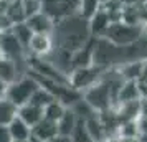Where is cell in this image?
<instances>
[{"label":"cell","mask_w":147,"mask_h":142,"mask_svg":"<svg viewBox=\"0 0 147 142\" xmlns=\"http://www.w3.org/2000/svg\"><path fill=\"white\" fill-rule=\"evenodd\" d=\"M146 33L147 30L144 25H136V23H129L124 20H114L106 28V32L101 38H106L114 45L126 46V45H132L137 40H140Z\"/></svg>","instance_id":"1"},{"label":"cell","mask_w":147,"mask_h":142,"mask_svg":"<svg viewBox=\"0 0 147 142\" xmlns=\"http://www.w3.org/2000/svg\"><path fill=\"white\" fill-rule=\"evenodd\" d=\"M38 88H40L38 81L30 73H27V75L18 76L13 81L8 83L7 89H5V98H8L15 106L20 108L32 99V96L35 94V91Z\"/></svg>","instance_id":"2"},{"label":"cell","mask_w":147,"mask_h":142,"mask_svg":"<svg viewBox=\"0 0 147 142\" xmlns=\"http://www.w3.org/2000/svg\"><path fill=\"white\" fill-rule=\"evenodd\" d=\"M104 71H106L104 68L96 66V65H89V66L73 69V71L68 75V79H69V84H71L74 89H78L80 93H83V91H86L88 88H91L94 83L99 81Z\"/></svg>","instance_id":"3"},{"label":"cell","mask_w":147,"mask_h":142,"mask_svg":"<svg viewBox=\"0 0 147 142\" xmlns=\"http://www.w3.org/2000/svg\"><path fill=\"white\" fill-rule=\"evenodd\" d=\"M81 0H41V12L47 13L53 23L78 13Z\"/></svg>","instance_id":"4"},{"label":"cell","mask_w":147,"mask_h":142,"mask_svg":"<svg viewBox=\"0 0 147 142\" xmlns=\"http://www.w3.org/2000/svg\"><path fill=\"white\" fill-rule=\"evenodd\" d=\"M53 50L51 33H33L28 43V55L35 58H47Z\"/></svg>","instance_id":"5"},{"label":"cell","mask_w":147,"mask_h":142,"mask_svg":"<svg viewBox=\"0 0 147 142\" xmlns=\"http://www.w3.org/2000/svg\"><path fill=\"white\" fill-rule=\"evenodd\" d=\"M58 135V126L55 121H50L47 117H43L32 127V139L35 142H51L56 141Z\"/></svg>","instance_id":"6"},{"label":"cell","mask_w":147,"mask_h":142,"mask_svg":"<svg viewBox=\"0 0 147 142\" xmlns=\"http://www.w3.org/2000/svg\"><path fill=\"white\" fill-rule=\"evenodd\" d=\"M27 27L32 30V33H51L53 32V20L48 17L47 13H43V12H36L33 13L32 17H28L27 20Z\"/></svg>","instance_id":"7"},{"label":"cell","mask_w":147,"mask_h":142,"mask_svg":"<svg viewBox=\"0 0 147 142\" xmlns=\"http://www.w3.org/2000/svg\"><path fill=\"white\" fill-rule=\"evenodd\" d=\"M18 117H20L22 121L27 122L30 127H33L36 122L45 117V108H41L38 104L28 101L27 104H23V106L18 108Z\"/></svg>","instance_id":"8"},{"label":"cell","mask_w":147,"mask_h":142,"mask_svg":"<svg viewBox=\"0 0 147 142\" xmlns=\"http://www.w3.org/2000/svg\"><path fill=\"white\" fill-rule=\"evenodd\" d=\"M7 127H8V132H10V137H12L13 142H27L32 139V127L25 121H22L18 116L8 124Z\"/></svg>","instance_id":"9"},{"label":"cell","mask_w":147,"mask_h":142,"mask_svg":"<svg viewBox=\"0 0 147 142\" xmlns=\"http://www.w3.org/2000/svg\"><path fill=\"white\" fill-rule=\"evenodd\" d=\"M140 99V86L137 81H124L121 86L119 98H117V106L122 102L139 101Z\"/></svg>","instance_id":"10"},{"label":"cell","mask_w":147,"mask_h":142,"mask_svg":"<svg viewBox=\"0 0 147 142\" xmlns=\"http://www.w3.org/2000/svg\"><path fill=\"white\" fill-rule=\"evenodd\" d=\"M76 122H78V117L73 112V109L66 108L65 114L61 116L60 119H58V122H56V126H58V135L60 137H69L71 132H73L74 126H76Z\"/></svg>","instance_id":"11"},{"label":"cell","mask_w":147,"mask_h":142,"mask_svg":"<svg viewBox=\"0 0 147 142\" xmlns=\"http://www.w3.org/2000/svg\"><path fill=\"white\" fill-rule=\"evenodd\" d=\"M18 116V106H15L8 98H0V126H8Z\"/></svg>","instance_id":"12"},{"label":"cell","mask_w":147,"mask_h":142,"mask_svg":"<svg viewBox=\"0 0 147 142\" xmlns=\"http://www.w3.org/2000/svg\"><path fill=\"white\" fill-rule=\"evenodd\" d=\"M68 139L71 142H94L91 134H89V131H88V127H86V122L83 121V119H78L73 132H71V135Z\"/></svg>","instance_id":"13"},{"label":"cell","mask_w":147,"mask_h":142,"mask_svg":"<svg viewBox=\"0 0 147 142\" xmlns=\"http://www.w3.org/2000/svg\"><path fill=\"white\" fill-rule=\"evenodd\" d=\"M101 5H102L101 0H81L80 8H78V15H81L86 20H91L94 17V13L101 8Z\"/></svg>","instance_id":"14"},{"label":"cell","mask_w":147,"mask_h":142,"mask_svg":"<svg viewBox=\"0 0 147 142\" xmlns=\"http://www.w3.org/2000/svg\"><path fill=\"white\" fill-rule=\"evenodd\" d=\"M65 111H66V106H65V104H61L60 101L53 99L50 104H47V106H45V117H47V119H50V121L58 122V119L65 114Z\"/></svg>","instance_id":"15"},{"label":"cell","mask_w":147,"mask_h":142,"mask_svg":"<svg viewBox=\"0 0 147 142\" xmlns=\"http://www.w3.org/2000/svg\"><path fill=\"white\" fill-rule=\"evenodd\" d=\"M0 142H13L7 126H0Z\"/></svg>","instance_id":"16"},{"label":"cell","mask_w":147,"mask_h":142,"mask_svg":"<svg viewBox=\"0 0 147 142\" xmlns=\"http://www.w3.org/2000/svg\"><path fill=\"white\" fill-rule=\"evenodd\" d=\"M139 84H147V58L142 61V73H140V78H139Z\"/></svg>","instance_id":"17"},{"label":"cell","mask_w":147,"mask_h":142,"mask_svg":"<svg viewBox=\"0 0 147 142\" xmlns=\"http://www.w3.org/2000/svg\"><path fill=\"white\" fill-rule=\"evenodd\" d=\"M7 84H8V83H5L3 79H0V98H3V96H5V89H7Z\"/></svg>","instance_id":"18"},{"label":"cell","mask_w":147,"mask_h":142,"mask_svg":"<svg viewBox=\"0 0 147 142\" xmlns=\"http://www.w3.org/2000/svg\"><path fill=\"white\" fill-rule=\"evenodd\" d=\"M58 142H71L68 137H58Z\"/></svg>","instance_id":"19"},{"label":"cell","mask_w":147,"mask_h":142,"mask_svg":"<svg viewBox=\"0 0 147 142\" xmlns=\"http://www.w3.org/2000/svg\"><path fill=\"white\" fill-rule=\"evenodd\" d=\"M139 142H147V134L146 135H139Z\"/></svg>","instance_id":"20"},{"label":"cell","mask_w":147,"mask_h":142,"mask_svg":"<svg viewBox=\"0 0 147 142\" xmlns=\"http://www.w3.org/2000/svg\"><path fill=\"white\" fill-rule=\"evenodd\" d=\"M101 2H109V0H101Z\"/></svg>","instance_id":"21"}]
</instances>
